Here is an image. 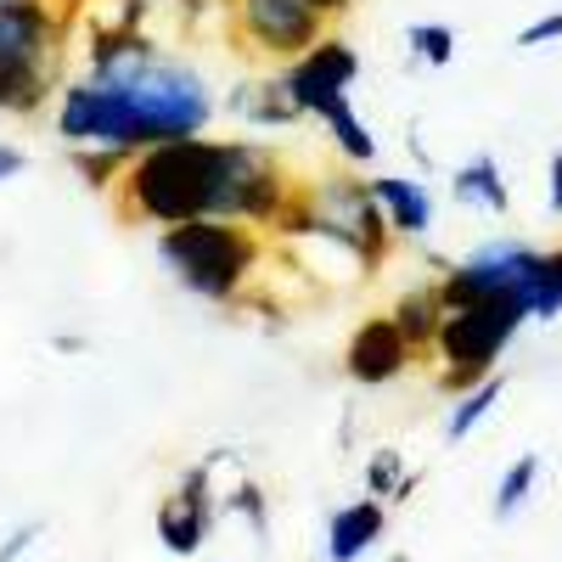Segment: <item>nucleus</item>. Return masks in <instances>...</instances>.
Instances as JSON below:
<instances>
[{
    "label": "nucleus",
    "instance_id": "nucleus-1",
    "mask_svg": "<svg viewBox=\"0 0 562 562\" xmlns=\"http://www.w3.org/2000/svg\"><path fill=\"white\" fill-rule=\"evenodd\" d=\"M214 119L209 79L140 34H85L79 74H68L52 124L63 147H119L147 153L164 140L203 135Z\"/></svg>",
    "mask_w": 562,
    "mask_h": 562
},
{
    "label": "nucleus",
    "instance_id": "nucleus-2",
    "mask_svg": "<svg viewBox=\"0 0 562 562\" xmlns=\"http://www.w3.org/2000/svg\"><path fill=\"white\" fill-rule=\"evenodd\" d=\"M231 175V140L214 135H186L164 147L135 153L124 180L113 186V209L124 225H192V220H220Z\"/></svg>",
    "mask_w": 562,
    "mask_h": 562
},
{
    "label": "nucleus",
    "instance_id": "nucleus-3",
    "mask_svg": "<svg viewBox=\"0 0 562 562\" xmlns=\"http://www.w3.org/2000/svg\"><path fill=\"white\" fill-rule=\"evenodd\" d=\"M68 0H0V113L40 119L68 85Z\"/></svg>",
    "mask_w": 562,
    "mask_h": 562
},
{
    "label": "nucleus",
    "instance_id": "nucleus-4",
    "mask_svg": "<svg viewBox=\"0 0 562 562\" xmlns=\"http://www.w3.org/2000/svg\"><path fill=\"white\" fill-rule=\"evenodd\" d=\"M276 237H315L333 243L338 254H349L360 270H378L394 254V225L383 214V203L371 198V180L338 169L310 180L293 198V209L276 220Z\"/></svg>",
    "mask_w": 562,
    "mask_h": 562
},
{
    "label": "nucleus",
    "instance_id": "nucleus-5",
    "mask_svg": "<svg viewBox=\"0 0 562 562\" xmlns=\"http://www.w3.org/2000/svg\"><path fill=\"white\" fill-rule=\"evenodd\" d=\"M158 254L175 281L203 304H243L254 276L265 270V237L243 220H192L158 231Z\"/></svg>",
    "mask_w": 562,
    "mask_h": 562
},
{
    "label": "nucleus",
    "instance_id": "nucleus-6",
    "mask_svg": "<svg viewBox=\"0 0 562 562\" xmlns=\"http://www.w3.org/2000/svg\"><path fill=\"white\" fill-rule=\"evenodd\" d=\"M535 321L529 304L518 299H473V304H456L434 338V360H439V389L467 394L479 389L484 378H495V366L506 355V344L518 338V326Z\"/></svg>",
    "mask_w": 562,
    "mask_h": 562
},
{
    "label": "nucleus",
    "instance_id": "nucleus-7",
    "mask_svg": "<svg viewBox=\"0 0 562 562\" xmlns=\"http://www.w3.org/2000/svg\"><path fill=\"white\" fill-rule=\"evenodd\" d=\"M540 265H546V248H529V243H484V248H473L467 259L445 265V276H439L445 310L473 304V299H518L535 315L540 310Z\"/></svg>",
    "mask_w": 562,
    "mask_h": 562
},
{
    "label": "nucleus",
    "instance_id": "nucleus-8",
    "mask_svg": "<svg viewBox=\"0 0 562 562\" xmlns=\"http://www.w3.org/2000/svg\"><path fill=\"white\" fill-rule=\"evenodd\" d=\"M225 18L237 52H254L265 63H293L333 29L310 0H225Z\"/></svg>",
    "mask_w": 562,
    "mask_h": 562
},
{
    "label": "nucleus",
    "instance_id": "nucleus-9",
    "mask_svg": "<svg viewBox=\"0 0 562 562\" xmlns=\"http://www.w3.org/2000/svg\"><path fill=\"white\" fill-rule=\"evenodd\" d=\"M276 79H281V90L293 97V108H299L304 119H321L326 108L344 102L349 90H355V79H360V52H355L349 40L326 34L321 45H310L304 57L281 63Z\"/></svg>",
    "mask_w": 562,
    "mask_h": 562
},
{
    "label": "nucleus",
    "instance_id": "nucleus-10",
    "mask_svg": "<svg viewBox=\"0 0 562 562\" xmlns=\"http://www.w3.org/2000/svg\"><path fill=\"white\" fill-rule=\"evenodd\" d=\"M411 360H416V349L405 344V333L394 326L389 310L383 315H366L355 333H349V344H344V371H349L355 383H366V389H383V383L405 378Z\"/></svg>",
    "mask_w": 562,
    "mask_h": 562
},
{
    "label": "nucleus",
    "instance_id": "nucleus-11",
    "mask_svg": "<svg viewBox=\"0 0 562 562\" xmlns=\"http://www.w3.org/2000/svg\"><path fill=\"white\" fill-rule=\"evenodd\" d=\"M371 198L383 203L394 237H428L434 231V192L405 175H371Z\"/></svg>",
    "mask_w": 562,
    "mask_h": 562
},
{
    "label": "nucleus",
    "instance_id": "nucleus-12",
    "mask_svg": "<svg viewBox=\"0 0 562 562\" xmlns=\"http://www.w3.org/2000/svg\"><path fill=\"white\" fill-rule=\"evenodd\" d=\"M383 529H389L383 501H349V506L333 512V529H326V557H333V562H360L371 546L383 540Z\"/></svg>",
    "mask_w": 562,
    "mask_h": 562
},
{
    "label": "nucleus",
    "instance_id": "nucleus-13",
    "mask_svg": "<svg viewBox=\"0 0 562 562\" xmlns=\"http://www.w3.org/2000/svg\"><path fill=\"white\" fill-rule=\"evenodd\" d=\"M225 113H237L248 119L254 130H293L304 113L293 108V97L281 90V79H237L231 85V97H225Z\"/></svg>",
    "mask_w": 562,
    "mask_h": 562
},
{
    "label": "nucleus",
    "instance_id": "nucleus-14",
    "mask_svg": "<svg viewBox=\"0 0 562 562\" xmlns=\"http://www.w3.org/2000/svg\"><path fill=\"white\" fill-rule=\"evenodd\" d=\"M394 326L405 333V344L416 355H434V338H439V326H445V293H439V281H416V288H405L394 304H389Z\"/></svg>",
    "mask_w": 562,
    "mask_h": 562
},
{
    "label": "nucleus",
    "instance_id": "nucleus-15",
    "mask_svg": "<svg viewBox=\"0 0 562 562\" xmlns=\"http://www.w3.org/2000/svg\"><path fill=\"white\" fill-rule=\"evenodd\" d=\"M450 192H456V203L479 209V214H512V186H506L495 153H473V158H467L450 175Z\"/></svg>",
    "mask_w": 562,
    "mask_h": 562
},
{
    "label": "nucleus",
    "instance_id": "nucleus-16",
    "mask_svg": "<svg viewBox=\"0 0 562 562\" xmlns=\"http://www.w3.org/2000/svg\"><path fill=\"white\" fill-rule=\"evenodd\" d=\"M321 124H326V135H333V147H338L344 164H371V158H378V135H371L366 119L355 113V97L333 102L321 113Z\"/></svg>",
    "mask_w": 562,
    "mask_h": 562
},
{
    "label": "nucleus",
    "instance_id": "nucleus-17",
    "mask_svg": "<svg viewBox=\"0 0 562 562\" xmlns=\"http://www.w3.org/2000/svg\"><path fill=\"white\" fill-rule=\"evenodd\" d=\"M209 524L214 518H203V512H192L180 495H169L164 506H158V540L175 551V557H192L203 540H209Z\"/></svg>",
    "mask_w": 562,
    "mask_h": 562
},
{
    "label": "nucleus",
    "instance_id": "nucleus-18",
    "mask_svg": "<svg viewBox=\"0 0 562 562\" xmlns=\"http://www.w3.org/2000/svg\"><path fill=\"white\" fill-rule=\"evenodd\" d=\"M506 394V383H501V371H495V378H484L479 389H467V394H456V405H450V422H445V439L450 445H461L467 434H473L479 428V422L495 411V400Z\"/></svg>",
    "mask_w": 562,
    "mask_h": 562
},
{
    "label": "nucleus",
    "instance_id": "nucleus-19",
    "mask_svg": "<svg viewBox=\"0 0 562 562\" xmlns=\"http://www.w3.org/2000/svg\"><path fill=\"white\" fill-rule=\"evenodd\" d=\"M535 479H540V456H535V450H524V456L501 473V484H495V506H490V512H495V524L518 518V506L535 495Z\"/></svg>",
    "mask_w": 562,
    "mask_h": 562
},
{
    "label": "nucleus",
    "instance_id": "nucleus-20",
    "mask_svg": "<svg viewBox=\"0 0 562 562\" xmlns=\"http://www.w3.org/2000/svg\"><path fill=\"white\" fill-rule=\"evenodd\" d=\"M68 164L79 169V180L90 186V192H113V186L124 180V169H130V153H119V147H68Z\"/></svg>",
    "mask_w": 562,
    "mask_h": 562
},
{
    "label": "nucleus",
    "instance_id": "nucleus-21",
    "mask_svg": "<svg viewBox=\"0 0 562 562\" xmlns=\"http://www.w3.org/2000/svg\"><path fill=\"white\" fill-rule=\"evenodd\" d=\"M405 45H411V57L428 63V68L456 63V29L450 23H405Z\"/></svg>",
    "mask_w": 562,
    "mask_h": 562
},
{
    "label": "nucleus",
    "instance_id": "nucleus-22",
    "mask_svg": "<svg viewBox=\"0 0 562 562\" xmlns=\"http://www.w3.org/2000/svg\"><path fill=\"white\" fill-rule=\"evenodd\" d=\"M366 490L371 495H394V501L416 490V479L400 467V450H378V456L366 461Z\"/></svg>",
    "mask_w": 562,
    "mask_h": 562
},
{
    "label": "nucleus",
    "instance_id": "nucleus-23",
    "mask_svg": "<svg viewBox=\"0 0 562 562\" xmlns=\"http://www.w3.org/2000/svg\"><path fill=\"white\" fill-rule=\"evenodd\" d=\"M562 315V243L546 248V265H540V310L535 321H557Z\"/></svg>",
    "mask_w": 562,
    "mask_h": 562
},
{
    "label": "nucleus",
    "instance_id": "nucleus-24",
    "mask_svg": "<svg viewBox=\"0 0 562 562\" xmlns=\"http://www.w3.org/2000/svg\"><path fill=\"white\" fill-rule=\"evenodd\" d=\"M557 40H562V7L546 12V18H535V23H524L512 45H518V52H540V45H557Z\"/></svg>",
    "mask_w": 562,
    "mask_h": 562
},
{
    "label": "nucleus",
    "instance_id": "nucleus-25",
    "mask_svg": "<svg viewBox=\"0 0 562 562\" xmlns=\"http://www.w3.org/2000/svg\"><path fill=\"white\" fill-rule=\"evenodd\" d=\"M192 512H203V518H214V501H209V467H186L180 473V490H175Z\"/></svg>",
    "mask_w": 562,
    "mask_h": 562
},
{
    "label": "nucleus",
    "instance_id": "nucleus-26",
    "mask_svg": "<svg viewBox=\"0 0 562 562\" xmlns=\"http://www.w3.org/2000/svg\"><path fill=\"white\" fill-rule=\"evenodd\" d=\"M231 506H237V512H243V518H254V529L265 535V524H270V518H265V495H259L254 484H243L237 495H231Z\"/></svg>",
    "mask_w": 562,
    "mask_h": 562
},
{
    "label": "nucleus",
    "instance_id": "nucleus-27",
    "mask_svg": "<svg viewBox=\"0 0 562 562\" xmlns=\"http://www.w3.org/2000/svg\"><path fill=\"white\" fill-rule=\"evenodd\" d=\"M546 209L562 220V147L546 158Z\"/></svg>",
    "mask_w": 562,
    "mask_h": 562
},
{
    "label": "nucleus",
    "instance_id": "nucleus-28",
    "mask_svg": "<svg viewBox=\"0 0 562 562\" xmlns=\"http://www.w3.org/2000/svg\"><path fill=\"white\" fill-rule=\"evenodd\" d=\"M34 540H40V524H23V529H12L7 540H0V562H18V557H23Z\"/></svg>",
    "mask_w": 562,
    "mask_h": 562
},
{
    "label": "nucleus",
    "instance_id": "nucleus-29",
    "mask_svg": "<svg viewBox=\"0 0 562 562\" xmlns=\"http://www.w3.org/2000/svg\"><path fill=\"white\" fill-rule=\"evenodd\" d=\"M23 147H7V140H0V180H12V175H23Z\"/></svg>",
    "mask_w": 562,
    "mask_h": 562
},
{
    "label": "nucleus",
    "instance_id": "nucleus-30",
    "mask_svg": "<svg viewBox=\"0 0 562 562\" xmlns=\"http://www.w3.org/2000/svg\"><path fill=\"white\" fill-rule=\"evenodd\" d=\"M310 7H315L326 23H338V18H349V7H355V0H310Z\"/></svg>",
    "mask_w": 562,
    "mask_h": 562
},
{
    "label": "nucleus",
    "instance_id": "nucleus-31",
    "mask_svg": "<svg viewBox=\"0 0 562 562\" xmlns=\"http://www.w3.org/2000/svg\"><path fill=\"white\" fill-rule=\"evenodd\" d=\"M52 349H57V355H85V338H68V333H52Z\"/></svg>",
    "mask_w": 562,
    "mask_h": 562
}]
</instances>
